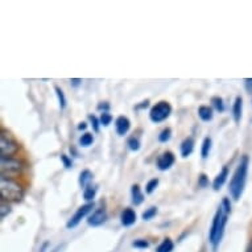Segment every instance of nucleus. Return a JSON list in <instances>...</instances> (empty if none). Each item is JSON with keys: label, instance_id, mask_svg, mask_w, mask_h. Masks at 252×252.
<instances>
[{"label": "nucleus", "instance_id": "obj_25", "mask_svg": "<svg viewBox=\"0 0 252 252\" xmlns=\"http://www.w3.org/2000/svg\"><path fill=\"white\" fill-rule=\"evenodd\" d=\"M156 214H157V207L152 206V207H149V209H147V210L141 214V218L144 219V220H151V219H153L155 217H156Z\"/></svg>", "mask_w": 252, "mask_h": 252}, {"label": "nucleus", "instance_id": "obj_22", "mask_svg": "<svg viewBox=\"0 0 252 252\" xmlns=\"http://www.w3.org/2000/svg\"><path fill=\"white\" fill-rule=\"evenodd\" d=\"M78 143L81 147H85V148L90 147V145L94 143V136H93V133H89V132L83 133L82 136L79 137Z\"/></svg>", "mask_w": 252, "mask_h": 252}, {"label": "nucleus", "instance_id": "obj_17", "mask_svg": "<svg viewBox=\"0 0 252 252\" xmlns=\"http://www.w3.org/2000/svg\"><path fill=\"white\" fill-rule=\"evenodd\" d=\"M93 177H94V176H93V173H91L90 170L89 169L82 170V172H81V174H79V180H78L79 186H81V188H83V189H85V188H87V186L91 184V181H93Z\"/></svg>", "mask_w": 252, "mask_h": 252}, {"label": "nucleus", "instance_id": "obj_35", "mask_svg": "<svg viewBox=\"0 0 252 252\" xmlns=\"http://www.w3.org/2000/svg\"><path fill=\"white\" fill-rule=\"evenodd\" d=\"M70 85L73 87H75V89H77V87H79L81 85H82V79H81V78H71L70 79Z\"/></svg>", "mask_w": 252, "mask_h": 252}, {"label": "nucleus", "instance_id": "obj_31", "mask_svg": "<svg viewBox=\"0 0 252 252\" xmlns=\"http://www.w3.org/2000/svg\"><path fill=\"white\" fill-rule=\"evenodd\" d=\"M132 246L135 248H140V250H145V248L149 247V243L145 239H137L132 243Z\"/></svg>", "mask_w": 252, "mask_h": 252}, {"label": "nucleus", "instance_id": "obj_7", "mask_svg": "<svg viewBox=\"0 0 252 252\" xmlns=\"http://www.w3.org/2000/svg\"><path fill=\"white\" fill-rule=\"evenodd\" d=\"M93 209H94V202H89L86 203V205H82V206L79 207L78 210L75 211L74 215L67 220L66 227L69 228V230H70V228L77 227V226L81 223V220H82L85 217H87V215L90 214L91 211H93Z\"/></svg>", "mask_w": 252, "mask_h": 252}, {"label": "nucleus", "instance_id": "obj_18", "mask_svg": "<svg viewBox=\"0 0 252 252\" xmlns=\"http://www.w3.org/2000/svg\"><path fill=\"white\" fill-rule=\"evenodd\" d=\"M96 191H98V188H96L95 185H89L87 188H85L83 189V199L85 201H89V202H91L93 199L95 198L96 195Z\"/></svg>", "mask_w": 252, "mask_h": 252}, {"label": "nucleus", "instance_id": "obj_2", "mask_svg": "<svg viewBox=\"0 0 252 252\" xmlns=\"http://www.w3.org/2000/svg\"><path fill=\"white\" fill-rule=\"evenodd\" d=\"M248 166H250V157L246 155V156L242 157L239 165L236 166L235 172L232 174L231 181H230V186H228V191H230L234 201H239L240 197L243 195L246 182H247Z\"/></svg>", "mask_w": 252, "mask_h": 252}, {"label": "nucleus", "instance_id": "obj_10", "mask_svg": "<svg viewBox=\"0 0 252 252\" xmlns=\"http://www.w3.org/2000/svg\"><path fill=\"white\" fill-rule=\"evenodd\" d=\"M136 218V213H135V210L131 209V207L124 209V210L122 211V214H120V222H122V224H123L124 227H129V226L135 224Z\"/></svg>", "mask_w": 252, "mask_h": 252}, {"label": "nucleus", "instance_id": "obj_14", "mask_svg": "<svg viewBox=\"0 0 252 252\" xmlns=\"http://www.w3.org/2000/svg\"><path fill=\"white\" fill-rule=\"evenodd\" d=\"M194 145H195V141L193 137H186L185 140L181 143V147H180L181 156L182 157L190 156L191 153H193V151H194Z\"/></svg>", "mask_w": 252, "mask_h": 252}, {"label": "nucleus", "instance_id": "obj_24", "mask_svg": "<svg viewBox=\"0 0 252 252\" xmlns=\"http://www.w3.org/2000/svg\"><path fill=\"white\" fill-rule=\"evenodd\" d=\"M211 104H213V107H214L218 112L224 111L223 99H222L220 96H213V98H211Z\"/></svg>", "mask_w": 252, "mask_h": 252}, {"label": "nucleus", "instance_id": "obj_23", "mask_svg": "<svg viewBox=\"0 0 252 252\" xmlns=\"http://www.w3.org/2000/svg\"><path fill=\"white\" fill-rule=\"evenodd\" d=\"M11 211H12V209L9 206V203L4 199H1V202H0V218L4 219L5 217H8L11 214Z\"/></svg>", "mask_w": 252, "mask_h": 252}, {"label": "nucleus", "instance_id": "obj_15", "mask_svg": "<svg viewBox=\"0 0 252 252\" xmlns=\"http://www.w3.org/2000/svg\"><path fill=\"white\" fill-rule=\"evenodd\" d=\"M131 198H132V203L135 206H139V205L144 202V194L141 191L140 186L133 185L131 188Z\"/></svg>", "mask_w": 252, "mask_h": 252}, {"label": "nucleus", "instance_id": "obj_16", "mask_svg": "<svg viewBox=\"0 0 252 252\" xmlns=\"http://www.w3.org/2000/svg\"><path fill=\"white\" fill-rule=\"evenodd\" d=\"M198 116L202 122H211L214 118V111L209 106H201L198 108Z\"/></svg>", "mask_w": 252, "mask_h": 252}, {"label": "nucleus", "instance_id": "obj_32", "mask_svg": "<svg viewBox=\"0 0 252 252\" xmlns=\"http://www.w3.org/2000/svg\"><path fill=\"white\" fill-rule=\"evenodd\" d=\"M209 184H210V181H209V177H207L206 174L202 173L201 176L198 177V186L199 188H207L209 186Z\"/></svg>", "mask_w": 252, "mask_h": 252}, {"label": "nucleus", "instance_id": "obj_13", "mask_svg": "<svg viewBox=\"0 0 252 252\" xmlns=\"http://www.w3.org/2000/svg\"><path fill=\"white\" fill-rule=\"evenodd\" d=\"M242 114H243V98L238 95L234 100V104H232V118H234V122L236 124L240 123Z\"/></svg>", "mask_w": 252, "mask_h": 252}, {"label": "nucleus", "instance_id": "obj_34", "mask_svg": "<svg viewBox=\"0 0 252 252\" xmlns=\"http://www.w3.org/2000/svg\"><path fill=\"white\" fill-rule=\"evenodd\" d=\"M244 86L248 93H252V78H246L244 79Z\"/></svg>", "mask_w": 252, "mask_h": 252}, {"label": "nucleus", "instance_id": "obj_26", "mask_svg": "<svg viewBox=\"0 0 252 252\" xmlns=\"http://www.w3.org/2000/svg\"><path fill=\"white\" fill-rule=\"evenodd\" d=\"M158 178H152V180H149L147 186H145V193L147 194H152L153 191L156 190V188L158 186Z\"/></svg>", "mask_w": 252, "mask_h": 252}, {"label": "nucleus", "instance_id": "obj_28", "mask_svg": "<svg viewBox=\"0 0 252 252\" xmlns=\"http://www.w3.org/2000/svg\"><path fill=\"white\" fill-rule=\"evenodd\" d=\"M172 137V129L170 128H164L158 135V141L160 143H168Z\"/></svg>", "mask_w": 252, "mask_h": 252}, {"label": "nucleus", "instance_id": "obj_21", "mask_svg": "<svg viewBox=\"0 0 252 252\" xmlns=\"http://www.w3.org/2000/svg\"><path fill=\"white\" fill-rule=\"evenodd\" d=\"M54 91H56V95L58 98V103H60V107L61 110H65L67 106V100H66V96H65V93L60 89L58 86H54Z\"/></svg>", "mask_w": 252, "mask_h": 252}, {"label": "nucleus", "instance_id": "obj_6", "mask_svg": "<svg viewBox=\"0 0 252 252\" xmlns=\"http://www.w3.org/2000/svg\"><path fill=\"white\" fill-rule=\"evenodd\" d=\"M19 151V145L7 131H1L0 135V155L1 157H12Z\"/></svg>", "mask_w": 252, "mask_h": 252}, {"label": "nucleus", "instance_id": "obj_3", "mask_svg": "<svg viewBox=\"0 0 252 252\" xmlns=\"http://www.w3.org/2000/svg\"><path fill=\"white\" fill-rule=\"evenodd\" d=\"M0 194L7 202H20L24 198V188L13 178H0Z\"/></svg>", "mask_w": 252, "mask_h": 252}, {"label": "nucleus", "instance_id": "obj_20", "mask_svg": "<svg viewBox=\"0 0 252 252\" xmlns=\"http://www.w3.org/2000/svg\"><path fill=\"white\" fill-rule=\"evenodd\" d=\"M174 250V243L169 238H166L158 244V247L156 248V252H172Z\"/></svg>", "mask_w": 252, "mask_h": 252}, {"label": "nucleus", "instance_id": "obj_11", "mask_svg": "<svg viewBox=\"0 0 252 252\" xmlns=\"http://www.w3.org/2000/svg\"><path fill=\"white\" fill-rule=\"evenodd\" d=\"M129 128H131V122H129L127 116H119L115 120V129L119 136H124L126 133L128 132Z\"/></svg>", "mask_w": 252, "mask_h": 252}, {"label": "nucleus", "instance_id": "obj_37", "mask_svg": "<svg viewBox=\"0 0 252 252\" xmlns=\"http://www.w3.org/2000/svg\"><path fill=\"white\" fill-rule=\"evenodd\" d=\"M149 106V100H145V102H141L140 106H136V110H140V108H147Z\"/></svg>", "mask_w": 252, "mask_h": 252}, {"label": "nucleus", "instance_id": "obj_8", "mask_svg": "<svg viewBox=\"0 0 252 252\" xmlns=\"http://www.w3.org/2000/svg\"><path fill=\"white\" fill-rule=\"evenodd\" d=\"M174 162H176V156H174V153L166 151V152L161 153V155L158 156L156 166L158 170L165 172V170H169L170 168L174 165Z\"/></svg>", "mask_w": 252, "mask_h": 252}, {"label": "nucleus", "instance_id": "obj_1", "mask_svg": "<svg viewBox=\"0 0 252 252\" xmlns=\"http://www.w3.org/2000/svg\"><path fill=\"white\" fill-rule=\"evenodd\" d=\"M231 213V203H230V199L223 198L220 206L215 213V217L213 219V224H211L210 232H209V240L210 243L213 244V248L217 250L218 246L220 244V240L224 235V230H226V226H227L228 215Z\"/></svg>", "mask_w": 252, "mask_h": 252}, {"label": "nucleus", "instance_id": "obj_4", "mask_svg": "<svg viewBox=\"0 0 252 252\" xmlns=\"http://www.w3.org/2000/svg\"><path fill=\"white\" fill-rule=\"evenodd\" d=\"M24 170V162L16 157H0V172L3 177L12 178L13 176L21 174Z\"/></svg>", "mask_w": 252, "mask_h": 252}, {"label": "nucleus", "instance_id": "obj_19", "mask_svg": "<svg viewBox=\"0 0 252 252\" xmlns=\"http://www.w3.org/2000/svg\"><path fill=\"white\" fill-rule=\"evenodd\" d=\"M211 147H213L211 137H205L202 141V147H201V156H202V158H207V156L211 152Z\"/></svg>", "mask_w": 252, "mask_h": 252}, {"label": "nucleus", "instance_id": "obj_30", "mask_svg": "<svg viewBox=\"0 0 252 252\" xmlns=\"http://www.w3.org/2000/svg\"><path fill=\"white\" fill-rule=\"evenodd\" d=\"M89 119L91 122V126H93V129L95 131V132H99L100 129V122L99 119L96 118L95 115H89Z\"/></svg>", "mask_w": 252, "mask_h": 252}, {"label": "nucleus", "instance_id": "obj_9", "mask_svg": "<svg viewBox=\"0 0 252 252\" xmlns=\"http://www.w3.org/2000/svg\"><path fill=\"white\" fill-rule=\"evenodd\" d=\"M106 220H107V211L104 210L103 207H100V209H96L89 217L87 223H89V226H93V227H99L103 223H106Z\"/></svg>", "mask_w": 252, "mask_h": 252}, {"label": "nucleus", "instance_id": "obj_12", "mask_svg": "<svg viewBox=\"0 0 252 252\" xmlns=\"http://www.w3.org/2000/svg\"><path fill=\"white\" fill-rule=\"evenodd\" d=\"M228 174H230L228 166L224 165L223 168H222V170L218 173V176L214 178V181H213V189H214L215 191H218L222 189V186L224 185V182L227 181Z\"/></svg>", "mask_w": 252, "mask_h": 252}, {"label": "nucleus", "instance_id": "obj_29", "mask_svg": "<svg viewBox=\"0 0 252 252\" xmlns=\"http://www.w3.org/2000/svg\"><path fill=\"white\" fill-rule=\"evenodd\" d=\"M99 122H100V126H103V127H108L112 122V116L110 112H102L100 114V118H99Z\"/></svg>", "mask_w": 252, "mask_h": 252}, {"label": "nucleus", "instance_id": "obj_38", "mask_svg": "<svg viewBox=\"0 0 252 252\" xmlns=\"http://www.w3.org/2000/svg\"><path fill=\"white\" fill-rule=\"evenodd\" d=\"M86 128H87V123H85V122H81V123L78 124L79 131H85Z\"/></svg>", "mask_w": 252, "mask_h": 252}, {"label": "nucleus", "instance_id": "obj_5", "mask_svg": "<svg viewBox=\"0 0 252 252\" xmlns=\"http://www.w3.org/2000/svg\"><path fill=\"white\" fill-rule=\"evenodd\" d=\"M172 114V106L165 100L158 102L151 108L149 111V119L152 120L153 123H161L164 120H166Z\"/></svg>", "mask_w": 252, "mask_h": 252}, {"label": "nucleus", "instance_id": "obj_36", "mask_svg": "<svg viewBox=\"0 0 252 252\" xmlns=\"http://www.w3.org/2000/svg\"><path fill=\"white\" fill-rule=\"evenodd\" d=\"M108 108H110V104L107 102H102V103L98 106V110H103V112H108Z\"/></svg>", "mask_w": 252, "mask_h": 252}, {"label": "nucleus", "instance_id": "obj_33", "mask_svg": "<svg viewBox=\"0 0 252 252\" xmlns=\"http://www.w3.org/2000/svg\"><path fill=\"white\" fill-rule=\"evenodd\" d=\"M61 161H62V164H63V166L66 168V169H70L71 165H73V162H71V160L66 156V155H61Z\"/></svg>", "mask_w": 252, "mask_h": 252}, {"label": "nucleus", "instance_id": "obj_27", "mask_svg": "<svg viewBox=\"0 0 252 252\" xmlns=\"http://www.w3.org/2000/svg\"><path fill=\"white\" fill-rule=\"evenodd\" d=\"M127 145H128V148L131 149V151H133V152H137V151L141 148L140 141H139L137 137H129L128 141H127Z\"/></svg>", "mask_w": 252, "mask_h": 252}]
</instances>
